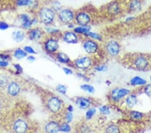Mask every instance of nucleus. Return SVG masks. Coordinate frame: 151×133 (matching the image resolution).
<instances>
[{
    "label": "nucleus",
    "mask_w": 151,
    "mask_h": 133,
    "mask_svg": "<svg viewBox=\"0 0 151 133\" xmlns=\"http://www.w3.org/2000/svg\"><path fill=\"white\" fill-rule=\"evenodd\" d=\"M39 16L42 22L45 24H50L54 20V12L52 9L44 8L40 10Z\"/></svg>",
    "instance_id": "1"
},
{
    "label": "nucleus",
    "mask_w": 151,
    "mask_h": 133,
    "mask_svg": "<svg viewBox=\"0 0 151 133\" xmlns=\"http://www.w3.org/2000/svg\"><path fill=\"white\" fill-rule=\"evenodd\" d=\"M75 66L81 70H87L92 65L91 59L88 57H83L75 61Z\"/></svg>",
    "instance_id": "2"
},
{
    "label": "nucleus",
    "mask_w": 151,
    "mask_h": 133,
    "mask_svg": "<svg viewBox=\"0 0 151 133\" xmlns=\"http://www.w3.org/2000/svg\"><path fill=\"white\" fill-rule=\"evenodd\" d=\"M47 105L50 111L53 113H57L61 110L62 103L60 99L57 97H52L48 100Z\"/></svg>",
    "instance_id": "3"
},
{
    "label": "nucleus",
    "mask_w": 151,
    "mask_h": 133,
    "mask_svg": "<svg viewBox=\"0 0 151 133\" xmlns=\"http://www.w3.org/2000/svg\"><path fill=\"white\" fill-rule=\"evenodd\" d=\"M130 94V91L126 88L114 89L112 92L111 96L114 102H119L120 99L128 96Z\"/></svg>",
    "instance_id": "4"
},
{
    "label": "nucleus",
    "mask_w": 151,
    "mask_h": 133,
    "mask_svg": "<svg viewBox=\"0 0 151 133\" xmlns=\"http://www.w3.org/2000/svg\"><path fill=\"white\" fill-rule=\"evenodd\" d=\"M59 18L61 22L65 24H68L72 22L74 18V14L71 10L65 9L61 11L59 14Z\"/></svg>",
    "instance_id": "5"
},
{
    "label": "nucleus",
    "mask_w": 151,
    "mask_h": 133,
    "mask_svg": "<svg viewBox=\"0 0 151 133\" xmlns=\"http://www.w3.org/2000/svg\"><path fill=\"white\" fill-rule=\"evenodd\" d=\"M106 49L110 55L115 57L120 53V46L116 41H110L106 45Z\"/></svg>",
    "instance_id": "6"
},
{
    "label": "nucleus",
    "mask_w": 151,
    "mask_h": 133,
    "mask_svg": "<svg viewBox=\"0 0 151 133\" xmlns=\"http://www.w3.org/2000/svg\"><path fill=\"white\" fill-rule=\"evenodd\" d=\"M83 46L84 50L88 54H94L98 50V44L91 40L85 41Z\"/></svg>",
    "instance_id": "7"
},
{
    "label": "nucleus",
    "mask_w": 151,
    "mask_h": 133,
    "mask_svg": "<svg viewBox=\"0 0 151 133\" xmlns=\"http://www.w3.org/2000/svg\"><path fill=\"white\" fill-rule=\"evenodd\" d=\"M76 21L79 25L81 26H88L91 21V18L89 15L84 12H80L77 14L76 16Z\"/></svg>",
    "instance_id": "8"
},
{
    "label": "nucleus",
    "mask_w": 151,
    "mask_h": 133,
    "mask_svg": "<svg viewBox=\"0 0 151 133\" xmlns=\"http://www.w3.org/2000/svg\"><path fill=\"white\" fill-rule=\"evenodd\" d=\"M134 65L139 70H144L148 65V59L144 57H138L134 61Z\"/></svg>",
    "instance_id": "9"
},
{
    "label": "nucleus",
    "mask_w": 151,
    "mask_h": 133,
    "mask_svg": "<svg viewBox=\"0 0 151 133\" xmlns=\"http://www.w3.org/2000/svg\"><path fill=\"white\" fill-rule=\"evenodd\" d=\"M59 48L58 41L54 39H49L45 43V49L50 53L56 52Z\"/></svg>",
    "instance_id": "10"
},
{
    "label": "nucleus",
    "mask_w": 151,
    "mask_h": 133,
    "mask_svg": "<svg viewBox=\"0 0 151 133\" xmlns=\"http://www.w3.org/2000/svg\"><path fill=\"white\" fill-rule=\"evenodd\" d=\"M14 129L17 132H25L27 131L28 125L24 120H18L14 123Z\"/></svg>",
    "instance_id": "11"
},
{
    "label": "nucleus",
    "mask_w": 151,
    "mask_h": 133,
    "mask_svg": "<svg viewBox=\"0 0 151 133\" xmlns=\"http://www.w3.org/2000/svg\"><path fill=\"white\" fill-rule=\"evenodd\" d=\"M91 101L88 98H78L76 100V104L81 109H88L91 105Z\"/></svg>",
    "instance_id": "12"
},
{
    "label": "nucleus",
    "mask_w": 151,
    "mask_h": 133,
    "mask_svg": "<svg viewBox=\"0 0 151 133\" xmlns=\"http://www.w3.org/2000/svg\"><path fill=\"white\" fill-rule=\"evenodd\" d=\"M45 131L46 132H58L60 131V125L58 122L51 121L45 126Z\"/></svg>",
    "instance_id": "13"
},
{
    "label": "nucleus",
    "mask_w": 151,
    "mask_h": 133,
    "mask_svg": "<svg viewBox=\"0 0 151 133\" xmlns=\"http://www.w3.org/2000/svg\"><path fill=\"white\" fill-rule=\"evenodd\" d=\"M64 41L67 43L75 44L78 42V37L73 32H67L64 34Z\"/></svg>",
    "instance_id": "14"
},
{
    "label": "nucleus",
    "mask_w": 151,
    "mask_h": 133,
    "mask_svg": "<svg viewBox=\"0 0 151 133\" xmlns=\"http://www.w3.org/2000/svg\"><path fill=\"white\" fill-rule=\"evenodd\" d=\"M8 91L12 96H16L20 92V87L16 82H12L8 85Z\"/></svg>",
    "instance_id": "15"
},
{
    "label": "nucleus",
    "mask_w": 151,
    "mask_h": 133,
    "mask_svg": "<svg viewBox=\"0 0 151 133\" xmlns=\"http://www.w3.org/2000/svg\"><path fill=\"white\" fill-rule=\"evenodd\" d=\"M42 37V32L39 28L32 30L29 32V38L33 41H38Z\"/></svg>",
    "instance_id": "16"
},
{
    "label": "nucleus",
    "mask_w": 151,
    "mask_h": 133,
    "mask_svg": "<svg viewBox=\"0 0 151 133\" xmlns=\"http://www.w3.org/2000/svg\"><path fill=\"white\" fill-rule=\"evenodd\" d=\"M146 83V81L143 78L139 77V76H136L134 77L132 79L130 80V84L132 85H144Z\"/></svg>",
    "instance_id": "17"
},
{
    "label": "nucleus",
    "mask_w": 151,
    "mask_h": 133,
    "mask_svg": "<svg viewBox=\"0 0 151 133\" xmlns=\"http://www.w3.org/2000/svg\"><path fill=\"white\" fill-rule=\"evenodd\" d=\"M138 102L137 96L134 95H130V96H128L126 100V103L129 108H133L134 105L137 104Z\"/></svg>",
    "instance_id": "18"
},
{
    "label": "nucleus",
    "mask_w": 151,
    "mask_h": 133,
    "mask_svg": "<svg viewBox=\"0 0 151 133\" xmlns=\"http://www.w3.org/2000/svg\"><path fill=\"white\" fill-rule=\"evenodd\" d=\"M20 18L21 20H22V26L23 27H24V28H29V27H30L31 25L33 24L32 21L30 20L29 16L26 14H22L20 16Z\"/></svg>",
    "instance_id": "19"
},
{
    "label": "nucleus",
    "mask_w": 151,
    "mask_h": 133,
    "mask_svg": "<svg viewBox=\"0 0 151 133\" xmlns=\"http://www.w3.org/2000/svg\"><path fill=\"white\" fill-rule=\"evenodd\" d=\"M13 39L16 42H21L24 39V33L22 31H16L13 33Z\"/></svg>",
    "instance_id": "20"
},
{
    "label": "nucleus",
    "mask_w": 151,
    "mask_h": 133,
    "mask_svg": "<svg viewBox=\"0 0 151 133\" xmlns=\"http://www.w3.org/2000/svg\"><path fill=\"white\" fill-rule=\"evenodd\" d=\"M57 59H58L59 62L62 63H67L71 61L70 59L69 58V57H68L66 54L63 53V52L58 53V54H57Z\"/></svg>",
    "instance_id": "21"
},
{
    "label": "nucleus",
    "mask_w": 151,
    "mask_h": 133,
    "mask_svg": "<svg viewBox=\"0 0 151 133\" xmlns=\"http://www.w3.org/2000/svg\"><path fill=\"white\" fill-rule=\"evenodd\" d=\"M130 10L132 11L138 12L141 8V5H140V3L138 0H133L130 3Z\"/></svg>",
    "instance_id": "22"
},
{
    "label": "nucleus",
    "mask_w": 151,
    "mask_h": 133,
    "mask_svg": "<svg viewBox=\"0 0 151 133\" xmlns=\"http://www.w3.org/2000/svg\"><path fill=\"white\" fill-rule=\"evenodd\" d=\"M91 28L88 26H79L75 28V32L76 33H79V34H85L88 32L90 31Z\"/></svg>",
    "instance_id": "23"
},
{
    "label": "nucleus",
    "mask_w": 151,
    "mask_h": 133,
    "mask_svg": "<svg viewBox=\"0 0 151 133\" xmlns=\"http://www.w3.org/2000/svg\"><path fill=\"white\" fill-rule=\"evenodd\" d=\"M109 11L113 14H117L120 12V8L116 3H112L109 6Z\"/></svg>",
    "instance_id": "24"
},
{
    "label": "nucleus",
    "mask_w": 151,
    "mask_h": 133,
    "mask_svg": "<svg viewBox=\"0 0 151 133\" xmlns=\"http://www.w3.org/2000/svg\"><path fill=\"white\" fill-rule=\"evenodd\" d=\"M85 35L87 36V37L92 38V39H95V40H97V41H101V40H102L101 36H100V35L98 34H97V33L91 32H90V31H89L87 33L85 34Z\"/></svg>",
    "instance_id": "25"
},
{
    "label": "nucleus",
    "mask_w": 151,
    "mask_h": 133,
    "mask_svg": "<svg viewBox=\"0 0 151 133\" xmlns=\"http://www.w3.org/2000/svg\"><path fill=\"white\" fill-rule=\"evenodd\" d=\"M27 55V53L26 51L21 50V49H17L14 52V57L17 59H22L26 57Z\"/></svg>",
    "instance_id": "26"
},
{
    "label": "nucleus",
    "mask_w": 151,
    "mask_h": 133,
    "mask_svg": "<svg viewBox=\"0 0 151 133\" xmlns=\"http://www.w3.org/2000/svg\"><path fill=\"white\" fill-rule=\"evenodd\" d=\"M81 88L83 91L89 93V94H93L95 92V88L92 85H88V84H84L81 86Z\"/></svg>",
    "instance_id": "27"
},
{
    "label": "nucleus",
    "mask_w": 151,
    "mask_h": 133,
    "mask_svg": "<svg viewBox=\"0 0 151 133\" xmlns=\"http://www.w3.org/2000/svg\"><path fill=\"white\" fill-rule=\"evenodd\" d=\"M130 115L134 120H140L142 118V114L138 111H132Z\"/></svg>",
    "instance_id": "28"
},
{
    "label": "nucleus",
    "mask_w": 151,
    "mask_h": 133,
    "mask_svg": "<svg viewBox=\"0 0 151 133\" xmlns=\"http://www.w3.org/2000/svg\"><path fill=\"white\" fill-rule=\"evenodd\" d=\"M32 1L31 0H18L17 5L19 6H29L32 4Z\"/></svg>",
    "instance_id": "29"
},
{
    "label": "nucleus",
    "mask_w": 151,
    "mask_h": 133,
    "mask_svg": "<svg viewBox=\"0 0 151 133\" xmlns=\"http://www.w3.org/2000/svg\"><path fill=\"white\" fill-rule=\"evenodd\" d=\"M120 130H119L118 127L114 124H110L106 128V132H119Z\"/></svg>",
    "instance_id": "30"
},
{
    "label": "nucleus",
    "mask_w": 151,
    "mask_h": 133,
    "mask_svg": "<svg viewBox=\"0 0 151 133\" xmlns=\"http://www.w3.org/2000/svg\"><path fill=\"white\" fill-rule=\"evenodd\" d=\"M95 112H96V110L95 108H90L89 109L88 111L86 112L85 116L86 118L88 120H90L93 118V116L95 114Z\"/></svg>",
    "instance_id": "31"
},
{
    "label": "nucleus",
    "mask_w": 151,
    "mask_h": 133,
    "mask_svg": "<svg viewBox=\"0 0 151 133\" xmlns=\"http://www.w3.org/2000/svg\"><path fill=\"white\" fill-rule=\"evenodd\" d=\"M99 112H100L101 114L105 116H108L110 114V110L107 105H103V106L99 108Z\"/></svg>",
    "instance_id": "32"
},
{
    "label": "nucleus",
    "mask_w": 151,
    "mask_h": 133,
    "mask_svg": "<svg viewBox=\"0 0 151 133\" xmlns=\"http://www.w3.org/2000/svg\"><path fill=\"white\" fill-rule=\"evenodd\" d=\"M60 131L69 132L71 131V126L67 123H63L62 125L60 126Z\"/></svg>",
    "instance_id": "33"
},
{
    "label": "nucleus",
    "mask_w": 151,
    "mask_h": 133,
    "mask_svg": "<svg viewBox=\"0 0 151 133\" xmlns=\"http://www.w3.org/2000/svg\"><path fill=\"white\" fill-rule=\"evenodd\" d=\"M56 90L57 92H59V93H61V94H66V93H67V88L63 85H57L56 88Z\"/></svg>",
    "instance_id": "34"
},
{
    "label": "nucleus",
    "mask_w": 151,
    "mask_h": 133,
    "mask_svg": "<svg viewBox=\"0 0 151 133\" xmlns=\"http://www.w3.org/2000/svg\"><path fill=\"white\" fill-rule=\"evenodd\" d=\"M8 84V79L5 75H0V86L4 87Z\"/></svg>",
    "instance_id": "35"
},
{
    "label": "nucleus",
    "mask_w": 151,
    "mask_h": 133,
    "mask_svg": "<svg viewBox=\"0 0 151 133\" xmlns=\"http://www.w3.org/2000/svg\"><path fill=\"white\" fill-rule=\"evenodd\" d=\"M144 93L148 96H151V84L146 85L144 88Z\"/></svg>",
    "instance_id": "36"
},
{
    "label": "nucleus",
    "mask_w": 151,
    "mask_h": 133,
    "mask_svg": "<svg viewBox=\"0 0 151 133\" xmlns=\"http://www.w3.org/2000/svg\"><path fill=\"white\" fill-rule=\"evenodd\" d=\"M66 119H67L68 123H70V122H72V120L73 119V115L71 112H69L66 114Z\"/></svg>",
    "instance_id": "37"
},
{
    "label": "nucleus",
    "mask_w": 151,
    "mask_h": 133,
    "mask_svg": "<svg viewBox=\"0 0 151 133\" xmlns=\"http://www.w3.org/2000/svg\"><path fill=\"white\" fill-rule=\"evenodd\" d=\"M95 70L97 71H105L108 70V67L105 66V65H100V66L99 67H97L96 68H95Z\"/></svg>",
    "instance_id": "38"
},
{
    "label": "nucleus",
    "mask_w": 151,
    "mask_h": 133,
    "mask_svg": "<svg viewBox=\"0 0 151 133\" xmlns=\"http://www.w3.org/2000/svg\"><path fill=\"white\" fill-rule=\"evenodd\" d=\"M8 28H9V25L7 23L0 22V29L2 30H5L8 29Z\"/></svg>",
    "instance_id": "39"
},
{
    "label": "nucleus",
    "mask_w": 151,
    "mask_h": 133,
    "mask_svg": "<svg viewBox=\"0 0 151 133\" xmlns=\"http://www.w3.org/2000/svg\"><path fill=\"white\" fill-rule=\"evenodd\" d=\"M24 50L26 52H28V53H36L35 50L30 46H26L24 48Z\"/></svg>",
    "instance_id": "40"
},
{
    "label": "nucleus",
    "mask_w": 151,
    "mask_h": 133,
    "mask_svg": "<svg viewBox=\"0 0 151 133\" xmlns=\"http://www.w3.org/2000/svg\"><path fill=\"white\" fill-rule=\"evenodd\" d=\"M64 71H65V73L67 74V75H69V74H72L73 73V71H72L70 69H68V68H64L63 69Z\"/></svg>",
    "instance_id": "41"
},
{
    "label": "nucleus",
    "mask_w": 151,
    "mask_h": 133,
    "mask_svg": "<svg viewBox=\"0 0 151 133\" xmlns=\"http://www.w3.org/2000/svg\"><path fill=\"white\" fill-rule=\"evenodd\" d=\"M8 65V63L6 61H0V66L6 67Z\"/></svg>",
    "instance_id": "42"
},
{
    "label": "nucleus",
    "mask_w": 151,
    "mask_h": 133,
    "mask_svg": "<svg viewBox=\"0 0 151 133\" xmlns=\"http://www.w3.org/2000/svg\"><path fill=\"white\" fill-rule=\"evenodd\" d=\"M15 67H16V69L18 71V72H22V67H21L19 65H15Z\"/></svg>",
    "instance_id": "43"
},
{
    "label": "nucleus",
    "mask_w": 151,
    "mask_h": 133,
    "mask_svg": "<svg viewBox=\"0 0 151 133\" xmlns=\"http://www.w3.org/2000/svg\"><path fill=\"white\" fill-rule=\"evenodd\" d=\"M68 111L71 112H72L73 111V107L71 105H69V107H68Z\"/></svg>",
    "instance_id": "44"
},
{
    "label": "nucleus",
    "mask_w": 151,
    "mask_h": 133,
    "mask_svg": "<svg viewBox=\"0 0 151 133\" xmlns=\"http://www.w3.org/2000/svg\"><path fill=\"white\" fill-rule=\"evenodd\" d=\"M28 60H29V61H34V60H35V58H34V57H28Z\"/></svg>",
    "instance_id": "45"
},
{
    "label": "nucleus",
    "mask_w": 151,
    "mask_h": 133,
    "mask_svg": "<svg viewBox=\"0 0 151 133\" xmlns=\"http://www.w3.org/2000/svg\"><path fill=\"white\" fill-rule=\"evenodd\" d=\"M150 81H151V76H150Z\"/></svg>",
    "instance_id": "46"
}]
</instances>
